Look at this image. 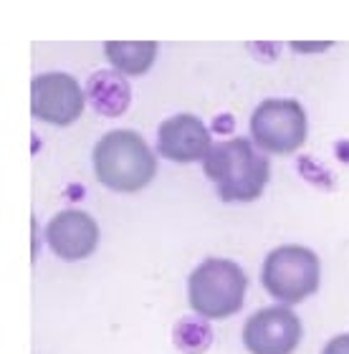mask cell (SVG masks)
<instances>
[{"mask_svg":"<svg viewBox=\"0 0 349 354\" xmlns=\"http://www.w3.org/2000/svg\"><path fill=\"white\" fill-rule=\"evenodd\" d=\"M157 149L172 162H195V160H208L213 142L208 127L200 119L193 114H178L162 122L157 134Z\"/></svg>","mask_w":349,"mask_h":354,"instance_id":"9","label":"cell"},{"mask_svg":"<svg viewBox=\"0 0 349 354\" xmlns=\"http://www.w3.org/2000/svg\"><path fill=\"white\" fill-rule=\"evenodd\" d=\"M321 354H349V332L334 337V339L324 347V352H321Z\"/></svg>","mask_w":349,"mask_h":354,"instance_id":"11","label":"cell"},{"mask_svg":"<svg viewBox=\"0 0 349 354\" xmlns=\"http://www.w3.org/2000/svg\"><path fill=\"white\" fill-rule=\"evenodd\" d=\"M301 339V322L286 306H266L243 326V344L251 354H291Z\"/></svg>","mask_w":349,"mask_h":354,"instance_id":"7","label":"cell"},{"mask_svg":"<svg viewBox=\"0 0 349 354\" xmlns=\"http://www.w3.org/2000/svg\"><path fill=\"white\" fill-rule=\"evenodd\" d=\"M253 142L266 152L289 155L306 140V111L296 99H266L251 117Z\"/></svg>","mask_w":349,"mask_h":354,"instance_id":"5","label":"cell"},{"mask_svg":"<svg viewBox=\"0 0 349 354\" xmlns=\"http://www.w3.org/2000/svg\"><path fill=\"white\" fill-rule=\"evenodd\" d=\"M205 175L218 187L225 203H248L263 192L268 183V162L251 147L245 137L225 140L210 149Z\"/></svg>","mask_w":349,"mask_h":354,"instance_id":"2","label":"cell"},{"mask_svg":"<svg viewBox=\"0 0 349 354\" xmlns=\"http://www.w3.org/2000/svg\"><path fill=\"white\" fill-rule=\"evenodd\" d=\"M263 286L283 304H299L319 288V259L304 245H281L263 261Z\"/></svg>","mask_w":349,"mask_h":354,"instance_id":"4","label":"cell"},{"mask_svg":"<svg viewBox=\"0 0 349 354\" xmlns=\"http://www.w3.org/2000/svg\"><path fill=\"white\" fill-rule=\"evenodd\" d=\"M86 96L74 76L68 74H41L30 84V109L38 119L48 124L68 127L84 114Z\"/></svg>","mask_w":349,"mask_h":354,"instance_id":"6","label":"cell"},{"mask_svg":"<svg viewBox=\"0 0 349 354\" xmlns=\"http://www.w3.org/2000/svg\"><path fill=\"white\" fill-rule=\"evenodd\" d=\"M104 53L117 71L140 76L152 66V61L157 56V44L155 41H129V44L126 41H109L104 46Z\"/></svg>","mask_w":349,"mask_h":354,"instance_id":"10","label":"cell"},{"mask_svg":"<svg viewBox=\"0 0 349 354\" xmlns=\"http://www.w3.org/2000/svg\"><path fill=\"white\" fill-rule=\"evenodd\" d=\"M245 279L243 268L228 259L202 261L187 281V301L195 314L205 319H225L243 306Z\"/></svg>","mask_w":349,"mask_h":354,"instance_id":"3","label":"cell"},{"mask_svg":"<svg viewBox=\"0 0 349 354\" xmlns=\"http://www.w3.org/2000/svg\"><path fill=\"white\" fill-rule=\"evenodd\" d=\"M94 170L99 183L117 192H137L152 183L157 160L137 132L114 129L94 147Z\"/></svg>","mask_w":349,"mask_h":354,"instance_id":"1","label":"cell"},{"mask_svg":"<svg viewBox=\"0 0 349 354\" xmlns=\"http://www.w3.org/2000/svg\"><path fill=\"white\" fill-rule=\"evenodd\" d=\"M46 241L51 245V251L64 261L89 259L97 251L99 225L84 210H61L48 223Z\"/></svg>","mask_w":349,"mask_h":354,"instance_id":"8","label":"cell"}]
</instances>
